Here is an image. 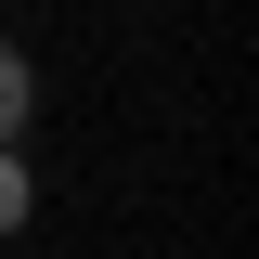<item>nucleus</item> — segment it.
<instances>
[{"label":"nucleus","instance_id":"1","mask_svg":"<svg viewBox=\"0 0 259 259\" xmlns=\"http://www.w3.org/2000/svg\"><path fill=\"white\" fill-rule=\"evenodd\" d=\"M26 104H39V78H26V52L0 39V143H26Z\"/></svg>","mask_w":259,"mask_h":259},{"label":"nucleus","instance_id":"2","mask_svg":"<svg viewBox=\"0 0 259 259\" xmlns=\"http://www.w3.org/2000/svg\"><path fill=\"white\" fill-rule=\"evenodd\" d=\"M26 207H39V168L0 143V233H26Z\"/></svg>","mask_w":259,"mask_h":259}]
</instances>
